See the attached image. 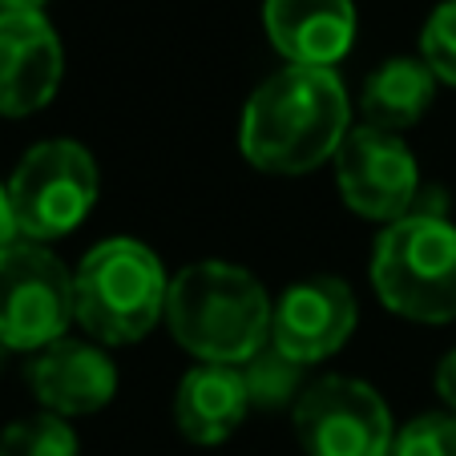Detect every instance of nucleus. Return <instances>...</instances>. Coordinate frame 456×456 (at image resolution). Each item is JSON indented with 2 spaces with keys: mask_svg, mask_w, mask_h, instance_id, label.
I'll return each instance as SVG.
<instances>
[{
  "mask_svg": "<svg viewBox=\"0 0 456 456\" xmlns=\"http://www.w3.org/2000/svg\"><path fill=\"white\" fill-rule=\"evenodd\" d=\"M250 412V396L239 368L226 363H199L190 368L174 396V420L182 436L194 444H223L239 432Z\"/></svg>",
  "mask_w": 456,
  "mask_h": 456,
  "instance_id": "ddd939ff",
  "label": "nucleus"
},
{
  "mask_svg": "<svg viewBox=\"0 0 456 456\" xmlns=\"http://www.w3.org/2000/svg\"><path fill=\"white\" fill-rule=\"evenodd\" d=\"M360 307L344 279L319 275L287 287L271 315V344L295 363H319L352 339Z\"/></svg>",
  "mask_w": 456,
  "mask_h": 456,
  "instance_id": "1a4fd4ad",
  "label": "nucleus"
},
{
  "mask_svg": "<svg viewBox=\"0 0 456 456\" xmlns=\"http://www.w3.org/2000/svg\"><path fill=\"white\" fill-rule=\"evenodd\" d=\"M28 387L53 416H89L118 392V368L97 344L57 339L28 363Z\"/></svg>",
  "mask_w": 456,
  "mask_h": 456,
  "instance_id": "9b49d317",
  "label": "nucleus"
},
{
  "mask_svg": "<svg viewBox=\"0 0 456 456\" xmlns=\"http://www.w3.org/2000/svg\"><path fill=\"white\" fill-rule=\"evenodd\" d=\"M65 53L45 12H0V118H28L57 97Z\"/></svg>",
  "mask_w": 456,
  "mask_h": 456,
  "instance_id": "9d476101",
  "label": "nucleus"
},
{
  "mask_svg": "<svg viewBox=\"0 0 456 456\" xmlns=\"http://www.w3.org/2000/svg\"><path fill=\"white\" fill-rule=\"evenodd\" d=\"M387 456H456V412H428L396 428Z\"/></svg>",
  "mask_w": 456,
  "mask_h": 456,
  "instance_id": "f3484780",
  "label": "nucleus"
},
{
  "mask_svg": "<svg viewBox=\"0 0 456 456\" xmlns=\"http://www.w3.org/2000/svg\"><path fill=\"white\" fill-rule=\"evenodd\" d=\"M77 319L73 271L45 242L17 239L0 250V344L9 352H45Z\"/></svg>",
  "mask_w": 456,
  "mask_h": 456,
  "instance_id": "423d86ee",
  "label": "nucleus"
},
{
  "mask_svg": "<svg viewBox=\"0 0 456 456\" xmlns=\"http://www.w3.org/2000/svg\"><path fill=\"white\" fill-rule=\"evenodd\" d=\"M97 162L81 142H37L9 178V202L17 234L28 242H49L73 234L97 207Z\"/></svg>",
  "mask_w": 456,
  "mask_h": 456,
  "instance_id": "39448f33",
  "label": "nucleus"
},
{
  "mask_svg": "<svg viewBox=\"0 0 456 456\" xmlns=\"http://www.w3.org/2000/svg\"><path fill=\"white\" fill-rule=\"evenodd\" d=\"M420 57L436 81L456 86V0H440L420 33Z\"/></svg>",
  "mask_w": 456,
  "mask_h": 456,
  "instance_id": "a211bd4d",
  "label": "nucleus"
},
{
  "mask_svg": "<svg viewBox=\"0 0 456 456\" xmlns=\"http://www.w3.org/2000/svg\"><path fill=\"white\" fill-rule=\"evenodd\" d=\"M271 315L275 307L263 283L218 258L182 267L166 295V323L174 339L202 363L242 368L271 344Z\"/></svg>",
  "mask_w": 456,
  "mask_h": 456,
  "instance_id": "f03ea898",
  "label": "nucleus"
},
{
  "mask_svg": "<svg viewBox=\"0 0 456 456\" xmlns=\"http://www.w3.org/2000/svg\"><path fill=\"white\" fill-rule=\"evenodd\" d=\"M436 392L448 404V412H456V347L440 360V368H436Z\"/></svg>",
  "mask_w": 456,
  "mask_h": 456,
  "instance_id": "6ab92c4d",
  "label": "nucleus"
},
{
  "mask_svg": "<svg viewBox=\"0 0 456 456\" xmlns=\"http://www.w3.org/2000/svg\"><path fill=\"white\" fill-rule=\"evenodd\" d=\"M352 102L336 69L287 65L250 94L242 110V154L267 174H311L339 154Z\"/></svg>",
  "mask_w": 456,
  "mask_h": 456,
  "instance_id": "f257e3e1",
  "label": "nucleus"
},
{
  "mask_svg": "<svg viewBox=\"0 0 456 456\" xmlns=\"http://www.w3.org/2000/svg\"><path fill=\"white\" fill-rule=\"evenodd\" d=\"M0 456H77V432L65 416H28L0 432Z\"/></svg>",
  "mask_w": 456,
  "mask_h": 456,
  "instance_id": "dca6fc26",
  "label": "nucleus"
},
{
  "mask_svg": "<svg viewBox=\"0 0 456 456\" xmlns=\"http://www.w3.org/2000/svg\"><path fill=\"white\" fill-rule=\"evenodd\" d=\"M432 102H436V73L424 65V57H392L363 81V126L400 134L412 129L432 110Z\"/></svg>",
  "mask_w": 456,
  "mask_h": 456,
  "instance_id": "4468645a",
  "label": "nucleus"
},
{
  "mask_svg": "<svg viewBox=\"0 0 456 456\" xmlns=\"http://www.w3.org/2000/svg\"><path fill=\"white\" fill-rule=\"evenodd\" d=\"M242 384H247L250 408H263V412H275L283 404H295L303 396V363L287 360L275 344H267L258 355H250L242 363Z\"/></svg>",
  "mask_w": 456,
  "mask_h": 456,
  "instance_id": "2eb2a0df",
  "label": "nucleus"
},
{
  "mask_svg": "<svg viewBox=\"0 0 456 456\" xmlns=\"http://www.w3.org/2000/svg\"><path fill=\"white\" fill-rule=\"evenodd\" d=\"M267 37L291 65L336 69L355 41L352 0H263Z\"/></svg>",
  "mask_w": 456,
  "mask_h": 456,
  "instance_id": "f8f14e48",
  "label": "nucleus"
},
{
  "mask_svg": "<svg viewBox=\"0 0 456 456\" xmlns=\"http://www.w3.org/2000/svg\"><path fill=\"white\" fill-rule=\"evenodd\" d=\"M336 182L344 202L371 223H396L412 215L420 194V170L400 134L376 126L347 129L336 154Z\"/></svg>",
  "mask_w": 456,
  "mask_h": 456,
  "instance_id": "6e6552de",
  "label": "nucleus"
},
{
  "mask_svg": "<svg viewBox=\"0 0 456 456\" xmlns=\"http://www.w3.org/2000/svg\"><path fill=\"white\" fill-rule=\"evenodd\" d=\"M45 0H0V12H41Z\"/></svg>",
  "mask_w": 456,
  "mask_h": 456,
  "instance_id": "412c9836",
  "label": "nucleus"
},
{
  "mask_svg": "<svg viewBox=\"0 0 456 456\" xmlns=\"http://www.w3.org/2000/svg\"><path fill=\"white\" fill-rule=\"evenodd\" d=\"M170 279L162 258L138 239H105L73 271L77 323L97 344H138L166 315Z\"/></svg>",
  "mask_w": 456,
  "mask_h": 456,
  "instance_id": "20e7f679",
  "label": "nucleus"
},
{
  "mask_svg": "<svg viewBox=\"0 0 456 456\" xmlns=\"http://www.w3.org/2000/svg\"><path fill=\"white\" fill-rule=\"evenodd\" d=\"M17 218H12V202H9V186H0V250L17 242Z\"/></svg>",
  "mask_w": 456,
  "mask_h": 456,
  "instance_id": "aec40b11",
  "label": "nucleus"
},
{
  "mask_svg": "<svg viewBox=\"0 0 456 456\" xmlns=\"http://www.w3.org/2000/svg\"><path fill=\"white\" fill-rule=\"evenodd\" d=\"M291 420L307 456H387L396 440L384 396L352 376H323L307 384Z\"/></svg>",
  "mask_w": 456,
  "mask_h": 456,
  "instance_id": "0eeeda50",
  "label": "nucleus"
},
{
  "mask_svg": "<svg viewBox=\"0 0 456 456\" xmlns=\"http://www.w3.org/2000/svg\"><path fill=\"white\" fill-rule=\"evenodd\" d=\"M371 287L387 311L412 323L456 319V226L416 199L412 215L387 223L371 250Z\"/></svg>",
  "mask_w": 456,
  "mask_h": 456,
  "instance_id": "7ed1b4c3",
  "label": "nucleus"
}]
</instances>
